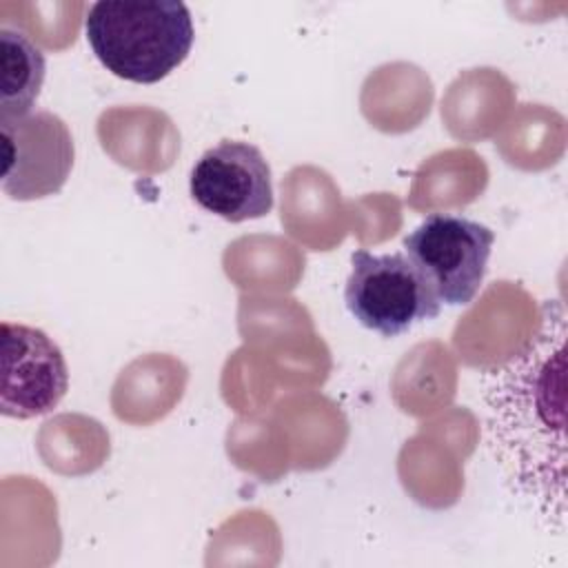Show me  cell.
<instances>
[{"label": "cell", "mask_w": 568, "mask_h": 568, "mask_svg": "<svg viewBox=\"0 0 568 568\" xmlns=\"http://www.w3.org/2000/svg\"><path fill=\"white\" fill-rule=\"evenodd\" d=\"M566 337L561 300L541 304L526 346L481 377L488 448L515 497L552 532H566Z\"/></svg>", "instance_id": "1"}, {"label": "cell", "mask_w": 568, "mask_h": 568, "mask_svg": "<svg viewBox=\"0 0 568 568\" xmlns=\"http://www.w3.org/2000/svg\"><path fill=\"white\" fill-rule=\"evenodd\" d=\"M84 31L102 67L138 84L166 78L195 40L191 11L180 0H100L89 7Z\"/></svg>", "instance_id": "2"}, {"label": "cell", "mask_w": 568, "mask_h": 568, "mask_svg": "<svg viewBox=\"0 0 568 568\" xmlns=\"http://www.w3.org/2000/svg\"><path fill=\"white\" fill-rule=\"evenodd\" d=\"M348 313L368 331L397 337L439 315L442 304L406 253L375 255L357 248L344 286Z\"/></svg>", "instance_id": "3"}, {"label": "cell", "mask_w": 568, "mask_h": 568, "mask_svg": "<svg viewBox=\"0 0 568 568\" xmlns=\"http://www.w3.org/2000/svg\"><path fill=\"white\" fill-rule=\"evenodd\" d=\"M495 233L464 215L430 213L404 237V251L439 304H468L486 275Z\"/></svg>", "instance_id": "4"}, {"label": "cell", "mask_w": 568, "mask_h": 568, "mask_svg": "<svg viewBox=\"0 0 568 568\" xmlns=\"http://www.w3.org/2000/svg\"><path fill=\"white\" fill-rule=\"evenodd\" d=\"M2 175L0 186L11 200H40L58 193L75 158L69 126L51 111L0 122Z\"/></svg>", "instance_id": "5"}, {"label": "cell", "mask_w": 568, "mask_h": 568, "mask_svg": "<svg viewBox=\"0 0 568 568\" xmlns=\"http://www.w3.org/2000/svg\"><path fill=\"white\" fill-rule=\"evenodd\" d=\"M191 197L226 222L264 217L273 209L271 166L262 151L244 140H222L191 169Z\"/></svg>", "instance_id": "6"}, {"label": "cell", "mask_w": 568, "mask_h": 568, "mask_svg": "<svg viewBox=\"0 0 568 568\" xmlns=\"http://www.w3.org/2000/svg\"><path fill=\"white\" fill-rule=\"evenodd\" d=\"M69 388V368L60 346L40 328L2 322L0 413L31 419L51 413Z\"/></svg>", "instance_id": "7"}, {"label": "cell", "mask_w": 568, "mask_h": 568, "mask_svg": "<svg viewBox=\"0 0 568 568\" xmlns=\"http://www.w3.org/2000/svg\"><path fill=\"white\" fill-rule=\"evenodd\" d=\"M44 69L42 51L22 31L0 27V122L33 111Z\"/></svg>", "instance_id": "8"}]
</instances>
